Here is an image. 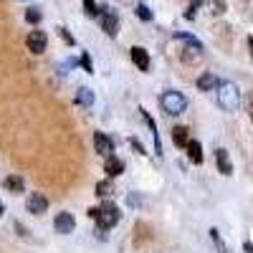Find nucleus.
I'll return each instance as SVG.
<instances>
[{
  "label": "nucleus",
  "instance_id": "4468645a",
  "mask_svg": "<svg viewBox=\"0 0 253 253\" xmlns=\"http://www.w3.org/2000/svg\"><path fill=\"white\" fill-rule=\"evenodd\" d=\"M215 86H218V79L210 74V71H205V74L198 79V89H200V91H213Z\"/></svg>",
  "mask_w": 253,
  "mask_h": 253
},
{
  "label": "nucleus",
  "instance_id": "4be33fe9",
  "mask_svg": "<svg viewBox=\"0 0 253 253\" xmlns=\"http://www.w3.org/2000/svg\"><path fill=\"white\" fill-rule=\"evenodd\" d=\"M84 10H86V15H91V18H96L101 8H99V5L94 3V0H84Z\"/></svg>",
  "mask_w": 253,
  "mask_h": 253
},
{
  "label": "nucleus",
  "instance_id": "1a4fd4ad",
  "mask_svg": "<svg viewBox=\"0 0 253 253\" xmlns=\"http://www.w3.org/2000/svg\"><path fill=\"white\" fill-rule=\"evenodd\" d=\"M129 53H132V63H134L139 71H147V69H150V53H147L142 46H132Z\"/></svg>",
  "mask_w": 253,
  "mask_h": 253
},
{
  "label": "nucleus",
  "instance_id": "9b49d317",
  "mask_svg": "<svg viewBox=\"0 0 253 253\" xmlns=\"http://www.w3.org/2000/svg\"><path fill=\"white\" fill-rule=\"evenodd\" d=\"M104 172H107L109 177H117V175H122V172H124V162H122L119 157H114V155L104 157Z\"/></svg>",
  "mask_w": 253,
  "mask_h": 253
},
{
  "label": "nucleus",
  "instance_id": "f8f14e48",
  "mask_svg": "<svg viewBox=\"0 0 253 253\" xmlns=\"http://www.w3.org/2000/svg\"><path fill=\"white\" fill-rule=\"evenodd\" d=\"M215 162H218V172L220 175H233V165L225 150H215Z\"/></svg>",
  "mask_w": 253,
  "mask_h": 253
},
{
  "label": "nucleus",
  "instance_id": "393cba45",
  "mask_svg": "<svg viewBox=\"0 0 253 253\" xmlns=\"http://www.w3.org/2000/svg\"><path fill=\"white\" fill-rule=\"evenodd\" d=\"M246 107H248V117L253 119V91L248 94V101H246Z\"/></svg>",
  "mask_w": 253,
  "mask_h": 253
},
{
  "label": "nucleus",
  "instance_id": "aec40b11",
  "mask_svg": "<svg viewBox=\"0 0 253 253\" xmlns=\"http://www.w3.org/2000/svg\"><path fill=\"white\" fill-rule=\"evenodd\" d=\"M96 195H99V198L112 195V180H101V182L96 185Z\"/></svg>",
  "mask_w": 253,
  "mask_h": 253
},
{
  "label": "nucleus",
  "instance_id": "dca6fc26",
  "mask_svg": "<svg viewBox=\"0 0 253 253\" xmlns=\"http://www.w3.org/2000/svg\"><path fill=\"white\" fill-rule=\"evenodd\" d=\"M76 101L81 104V107H91V104H94V91L86 89V86H81V89L76 91Z\"/></svg>",
  "mask_w": 253,
  "mask_h": 253
},
{
  "label": "nucleus",
  "instance_id": "f3484780",
  "mask_svg": "<svg viewBox=\"0 0 253 253\" xmlns=\"http://www.w3.org/2000/svg\"><path fill=\"white\" fill-rule=\"evenodd\" d=\"M172 142H175L177 147H185V144L190 142V134H187V126H175V129H172Z\"/></svg>",
  "mask_w": 253,
  "mask_h": 253
},
{
  "label": "nucleus",
  "instance_id": "f03ea898",
  "mask_svg": "<svg viewBox=\"0 0 253 253\" xmlns=\"http://www.w3.org/2000/svg\"><path fill=\"white\" fill-rule=\"evenodd\" d=\"M218 91V104H220V109H225V112H238V107H241V89L236 86L233 81H218V86H215Z\"/></svg>",
  "mask_w": 253,
  "mask_h": 253
},
{
  "label": "nucleus",
  "instance_id": "5701e85b",
  "mask_svg": "<svg viewBox=\"0 0 253 253\" xmlns=\"http://www.w3.org/2000/svg\"><path fill=\"white\" fill-rule=\"evenodd\" d=\"M137 18H139V20H152V10L147 8L144 3H139V5H137Z\"/></svg>",
  "mask_w": 253,
  "mask_h": 253
},
{
  "label": "nucleus",
  "instance_id": "ddd939ff",
  "mask_svg": "<svg viewBox=\"0 0 253 253\" xmlns=\"http://www.w3.org/2000/svg\"><path fill=\"white\" fill-rule=\"evenodd\" d=\"M185 150H187V157L193 160L195 165H200V162H203V147H200V142H198V139H190V142L185 144Z\"/></svg>",
  "mask_w": 253,
  "mask_h": 253
},
{
  "label": "nucleus",
  "instance_id": "a211bd4d",
  "mask_svg": "<svg viewBox=\"0 0 253 253\" xmlns=\"http://www.w3.org/2000/svg\"><path fill=\"white\" fill-rule=\"evenodd\" d=\"M41 18H43V13H41L38 8H28V10H26V20H28V23H31V26H36V23H41Z\"/></svg>",
  "mask_w": 253,
  "mask_h": 253
},
{
  "label": "nucleus",
  "instance_id": "cd10ccee",
  "mask_svg": "<svg viewBox=\"0 0 253 253\" xmlns=\"http://www.w3.org/2000/svg\"><path fill=\"white\" fill-rule=\"evenodd\" d=\"M3 213H5V205H3V203H0V215H3Z\"/></svg>",
  "mask_w": 253,
  "mask_h": 253
},
{
  "label": "nucleus",
  "instance_id": "39448f33",
  "mask_svg": "<svg viewBox=\"0 0 253 253\" xmlns=\"http://www.w3.org/2000/svg\"><path fill=\"white\" fill-rule=\"evenodd\" d=\"M26 208H28L31 215H43L46 210H48V198H46L43 193H28Z\"/></svg>",
  "mask_w": 253,
  "mask_h": 253
},
{
  "label": "nucleus",
  "instance_id": "9d476101",
  "mask_svg": "<svg viewBox=\"0 0 253 253\" xmlns=\"http://www.w3.org/2000/svg\"><path fill=\"white\" fill-rule=\"evenodd\" d=\"M3 187L8 190V193H13V195H20L26 190V180H23V175H8L3 180Z\"/></svg>",
  "mask_w": 253,
  "mask_h": 253
},
{
  "label": "nucleus",
  "instance_id": "0eeeda50",
  "mask_svg": "<svg viewBox=\"0 0 253 253\" xmlns=\"http://www.w3.org/2000/svg\"><path fill=\"white\" fill-rule=\"evenodd\" d=\"M53 228H56V233H61V236H69V233H74L76 230V218L71 215V213H58L56 215V220H53Z\"/></svg>",
  "mask_w": 253,
  "mask_h": 253
},
{
  "label": "nucleus",
  "instance_id": "6e6552de",
  "mask_svg": "<svg viewBox=\"0 0 253 253\" xmlns=\"http://www.w3.org/2000/svg\"><path fill=\"white\" fill-rule=\"evenodd\" d=\"M94 150L101 157H109V155H114V144H112V139L104 132H94Z\"/></svg>",
  "mask_w": 253,
  "mask_h": 253
},
{
  "label": "nucleus",
  "instance_id": "2eb2a0df",
  "mask_svg": "<svg viewBox=\"0 0 253 253\" xmlns=\"http://www.w3.org/2000/svg\"><path fill=\"white\" fill-rule=\"evenodd\" d=\"M142 117H144V122H147V124H150V129H152V137H155V152H157V155H162V144H160V134H157V124H155V119H152L150 114H147L144 109H142Z\"/></svg>",
  "mask_w": 253,
  "mask_h": 253
},
{
  "label": "nucleus",
  "instance_id": "423d86ee",
  "mask_svg": "<svg viewBox=\"0 0 253 253\" xmlns=\"http://www.w3.org/2000/svg\"><path fill=\"white\" fill-rule=\"evenodd\" d=\"M26 46H28V51H31V53L41 56V53L46 51V46H48V38H46V33H43V31H31V33L26 36Z\"/></svg>",
  "mask_w": 253,
  "mask_h": 253
},
{
  "label": "nucleus",
  "instance_id": "7ed1b4c3",
  "mask_svg": "<svg viewBox=\"0 0 253 253\" xmlns=\"http://www.w3.org/2000/svg\"><path fill=\"white\" fill-rule=\"evenodd\" d=\"M160 104H162V109L170 114V117H177V114H182V112L187 109V99H185L180 91H175V89L165 91V94L160 96Z\"/></svg>",
  "mask_w": 253,
  "mask_h": 253
},
{
  "label": "nucleus",
  "instance_id": "f257e3e1",
  "mask_svg": "<svg viewBox=\"0 0 253 253\" xmlns=\"http://www.w3.org/2000/svg\"><path fill=\"white\" fill-rule=\"evenodd\" d=\"M89 215L96 220V236L99 238H107V233L104 230H109V228H114L117 223H119V208L114 205V203H104L101 208H91L89 210Z\"/></svg>",
  "mask_w": 253,
  "mask_h": 253
},
{
  "label": "nucleus",
  "instance_id": "20e7f679",
  "mask_svg": "<svg viewBox=\"0 0 253 253\" xmlns=\"http://www.w3.org/2000/svg\"><path fill=\"white\" fill-rule=\"evenodd\" d=\"M99 15H101V28H104V33H107L109 38H117V33H119V15H117V10L101 8Z\"/></svg>",
  "mask_w": 253,
  "mask_h": 253
},
{
  "label": "nucleus",
  "instance_id": "bb28decb",
  "mask_svg": "<svg viewBox=\"0 0 253 253\" xmlns=\"http://www.w3.org/2000/svg\"><path fill=\"white\" fill-rule=\"evenodd\" d=\"M248 46H251V56H253V38H248Z\"/></svg>",
  "mask_w": 253,
  "mask_h": 253
},
{
  "label": "nucleus",
  "instance_id": "a878e982",
  "mask_svg": "<svg viewBox=\"0 0 253 253\" xmlns=\"http://www.w3.org/2000/svg\"><path fill=\"white\" fill-rule=\"evenodd\" d=\"M243 251H246V253H253V246H251V243H243Z\"/></svg>",
  "mask_w": 253,
  "mask_h": 253
},
{
  "label": "nucleus",
  "instance_id": "6ab92c4d",
  "mask_svg": "<svg viewBox=\"0 0 253 253\" xmlns=\"http://www.w3.org/2000/svg\"><path fill=\"white\" fill-rule=\"evenodd\" d=\"M210 238H213V243H215V248H218V253H230L228 251V246L220 241V233H218V230L213 228V230H210Z\"/></svg>",
  "mask_w": 253,
  "mask_h": 253
},
{
  "label": "nucleus",
  "instance_id": "412c9836",
  "mask_svg": "<svg viewBox=\"0 0 253 253\" xmlns=\"http://www.w3.org/2000/svg\"><path fill=\"white\" fill-rule=\"evenodd\" d=\"M79 63H81V66H84V71H86V74H94V63H91V56H89L86 51H84V53H81V58H79Z\"/></svg>",
  "mask_w": 253,
  "mask_h": 253
},
{
  "label": "nucleus",
  "instance_id": "b1692460",
  "mask_svg": "<svg viewBox=\"0 0 253 253\" xmlns=\"http://www.w3.org/2000/svg\"><path fill=\"white\" fill-rule=\"evenodd\" d=\"M58 36H61L63 41H66V43H69V46H74V36H71V33L66 31V28H58Z\"/></svg>",
  "mask_w": 253,
  "mask_h": 253
}]
</instances>
